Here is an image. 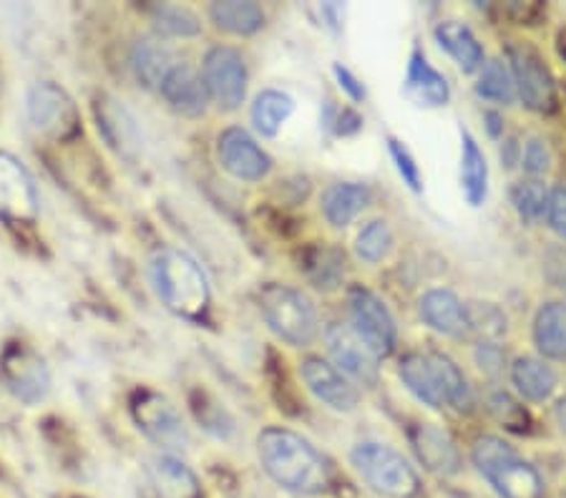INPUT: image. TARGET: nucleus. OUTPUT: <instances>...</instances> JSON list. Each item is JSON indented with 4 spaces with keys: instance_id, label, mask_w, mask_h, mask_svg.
Here are the masks:
<instances>
[{
    "instance_id": "1",
    "label": "nucleus",
    "mask_w": 566,
    "mask_h": 498,
    "mask_svg": "<svg viewBox=\"0 0 566 498\" xmlns=\"http://www.w3.org/2000/svg\"><path fill=\"white\" fill-rule=\"evenodd\" d=\"M258 458L272 481L297 496L331 491L333 474L327 458L305 436L270 425L258 436Z\"/></svg>"
},
{
    "instance_id": "2",
    "label": "nucleus",
    "mask_w": 566,
    "mask_h": 498,
    "mask_svg": "<svg viewBox=\"0 0 566 498\" xmlns=\"http://www.w3.org/2000/svg\"><path fill=\"white\" fill-rule=\"evenodd\" d=\"M151 283L169 312L189 322H205L212 307V289L205 269L185 250H159L151 257Z\"/></svg>"
},
{
    "instance_id": "3",
    "label": "nucleus",
    "mask_w": 566,
    "mask_h": 498,
    "mask_svg": "<svg viewBox=\"0 0 566 498\" xmlns=\"http://www.w3.org/2000/svg\"><path fill=\"white\" fill-rule=\"evenodd\" d=\"M471 460L499 498H546V484L538 468L501 436L473 441Z\"/></svg>"
},
{
    "instance_id": "4",
    "label": "nucleus",
    "mask_w": 566,
    "mask_h": 498,
    "mask_svg": "<svg viewBox=\"0 0 566 498\" xmlns=\"http://www.w3.org/2000/svg\"><path fill=\"white\" fill-rule=\"evenodd\" d=\"M260 312L270 332L290 348L313 346L319 335V312L303 289L270 283L260 289Z\"/></svg>"
},
{
    "instance_id": "5",
    "label": "nucleus",
    "mask_w": 566,
    "mask_h": 498,
    "mask_svg": "<svg viewBox=\"0 0 566 498\" xmlns=\"http://www.w3.org/2000/svg\"><path fill=\"white\" fill-rule=\"evenodd\" d=\"M350 466L368 484L370 491L386 498H418L423 491L421 476L408 464L403 453L388 443L360 441L350 451Z\"/></svg>"
},
{
    "instance_id": "6",
    "label": "nucleus",
    "mask_w": 566,
    "mask_h": 498,
    "mask_svg": "<svg viewBox=\"0 0 566 498\" xmlns=\"http://www.w3.org/2000/svg\"><path fill=\"white\" fill-rule=\"evenodd\" d=\"M506 66L514 81L516 98L532 114L549 116L559 108V91L549 63L544 61L542 51L526 41H511L506 45Z\"/></svg>"
},
{
    "instance_id": "7",
    "label": "nucleus",
    "mask_w": 566,
    "mask_h": 498,
    "mask_svg": "<svg viewBox=\"0 0 566 498\" xmlns=\"http://www.w3.org/2000/svg\"><path fill=\"white\" fill-rule=\"evenodd\" d=\"M25 112L33 129L51 141L66 144L81 134V114L66 88L53 81H39L25 96Z\"/></svg>"
},
{
    "instance_id": "8",
    "label": "nucleus",
    "mask_w": 566,
    "mask_h": 498,
    "mask_svg": "<svg viewBox=\"0 0 566 498\" xmlns=\"http://www.w3.org/2000/svg\"><path fill=\"white\" fill-rule=\"evenodd\" d=\"M348 312L350 328L358 338L382 360L396 352L398 346V322L390 307L380 295L365 285H353L348 289Z\"/></svg>"
},
{
    "instance_id": "9",
    "label": "nucleus",
    "mask_w": 566,
    "mask_h": 498,
    "mask_svg": "<svg viewBox=\"0 0 566 498\" xmlns=\"http://www.w3.org/2000/svg\"><path fill=\"white\" fill-rule=\"evenodd\" d=\"M132 418L154 446L167 453L185 451L189 443L187 423L179 407L167 395L154 391H139L132 398Z\"/></svg>"
},
{
    "instance_id": "10",
    "label": "nucleus",
    "mask_w": 566,
    "mask_h": 498,
    "mask_svg": "<svg viewBox=\"0 0 566 498\" xmlns=\"http://www.w3.org/2000/svg\"><path fill=\"white\" fill-rule=\"evenodd\" d=\"M202 78L209 102H214L222 112H237L248 98V63L232 45H214L207 51Z\"/></svg>"
},
{
    "instance_id": "11",
    "label": "nucleus",
    "mask_w": 566,
    "mask_h": 498,
    "mask_svg": "<svg viewBox=\"0 0 566 498\" xmlns=\"http://www.w3.org/2000/svg\"><path fill=\"white\" fill-rule=\"evenodd\" d=\"M0 385L15 401L39 405L51 393V370L29 346H11L0 358Z\"/></svg>"
},
{
    "instance_id": "12",
    "label": "nucleus",
    "mask_w": 566,
    "mask_h": 498,
    "mask_svg": "<svg viewBox=\"0 0 566 498\" xmlns=\"http://www.w3.org/2000/svg\"><path fill=\"white\" fill-rule=\"evenodd\" d=\"M41 194L35 179L13 153L0 151V220L31 224L39 220Z\"/></svg>"
},
{
    "instance_id": "13",
    "label": "nucleus",
    "mask_w": 566,
    "mask_h": 498,
    "mask_svg": "<svg viewBox=\"0 0 566 498\" xmlns=\"http://www.w3.org/2000/svg\"><path fill=\"white\" fill-rule=\"evenodd\" d=\"M325 350L333 365L343 375H348L355 385L376 388L380 383V358L353 332L350 325H327Z\"/></svg>"
},
{
    "instance_id": "14",
    "label": "nucleus",
    "mask_w": 566,
    "mask_h": 498,
    "mask_svg": "<svg viewBox=\"0 0 566 498\" xmlns=\"http://www.w3.org/2000/svg\"><path fill=\"white\" fill-rule=\"evenodd\" d=\"M300 378L317 403L335 413H355L360 407V391L331 360L310 356L300 362Z\"/></svg>"
},
{
    "instance_id": "15",
    "label": "nucleus",
    "mask_w": 566,
    "mask_h": 498,
    "mask_svg": "<svg viewBox=\"0 0 566 498\" xmlns=\"http://www.w3.org/2000/svg\"><path fill=\"white\" fill-rule=\"evenodd\" d=\"M217 159L227 174L240 181H262L272 169L270 153L242 126H230L219 134Z\"/></svg>"
},
{
    "instance_id": "16",
    "label": "nucleus",
    "mask_w": 566,
    "mask_h": 498,
    "mask_svg": "<svg viewBox=\"0 0 566 498\" xmlns=\"http://www.w3.org/2000/svg\"><path fill=\"white\" fill-rule=\"evenodd\" d=\"M410 448H413L418 464H421L428 474L438 478H453L461 474L463 458L461 451L451 438V433L436 423H416L408 431Z\"/></svg>"
},
{
    "instance_id": "17",
    "label": "nucleus",
    "mask_w": 566,
    "mask_h": 498,
    "mask_svg": "<svg viewBox=\"0 0 566 498\" xmlns=\"http://www.w3.org/2000/svg\"><path fill=\"white\" fill-rule=\"evenodd\" d=\"M159 94L171 112L187 116V119H197V116H202L209 106L205 78L195 66H189V63H177V66L169 71L167 78L161 81Z\"/></svg>"
},
{
    "instance_id": "18",
    "label": "nucleus",
    "mask_w": 566,
    "mask_h": 498,
    "mask_svg": "<svg viewBox=\"0 0 566 498\" xmlns=\"http://www.w3.org/2000/svg\"><path fill=\"white\" fill-rule=\"evenodd\" d=\"M96 121H98V134L104 136L108 147H112L118 157L124 159H136L142 151V136L136 119L132 116L129 108L118 104L112 96H102L94 104Z\"/></svg>"
},
{
    "instance_id": "19",
    "label": "nucleus",
    "mask_w": 566,
    "mask_h": 498,
    "mask_svg": "<svg viewBox=\"0 0 566 498\" xmlns=\"http://www.w3.org/2000/svg\"><path fill=\"white\" fill-rule=\"evenodd\" d=\"M403 96L418 108H441L451 102V86L441 71L428 63L426 53L416 49L408 59Z\"/></svg>"
},
{
    "instance_id": "20",
    "label": "nucleus",
    "mask_w": 566,
    "mask_h": 498,
    "mask_svg": "<svg viewBox=\"0 0 566 498\" xmlns=\"http://www.w3.org/2000/svg\"><path fill=\"white\" fill-rule=\"evenodd\" d=\"M146 474L159 498H202V484L197 474L175 453H159L149 458Z\"/></svg>"
},
{
    "instance_id": "21",
    "label": "nucleus",
    "mask_w": 566,
    "mask_h": 498,
    "mask_svg": "<svg viewBox=\"0 0 566 498\" xmlns=\"http://www.w3.org/2000/svg\"><path fill=\"white\" fill-rule=\"evenodd\" d=\"M418 312H421V320L428 328L443 335V338H463L469 332L465 328V303H461V297L453 289H428L418 303Z\"/></svg>"
},
{
    "instance_id": "22",
    "label": "nucleus",
    "mask_w": 566,
    "mask_h": 498,
    "mask_svg": "<svg viewBox=\"0 0 566 498\" xmlns=\"http://www.w3.org/2000/svg\"><path fill=\"white\" fill-rule=\"evenodd\" d=\"M373 202V192L368 184L360 181H335L319 197V212H323L325 222L335 226V230H345L353 224V220L368 210Z\"/></svg>"
},
{
    "instance_id": "23",
    "label": "nucleus",
    "mask_w": 566,
    "mask_h": 498,
    "mask_svg": "<svg viewBox=\"0 0 566 498\" xmlns=\"http://www.w3.org/2000/svg\"><path fill=\"white\" fill-rule=\"evenodd\" d=\"M509 375L522 401L528 403H546L556 393V385H559V375L549 365V360L536 356L516 358L511 362Z\"/></svg>"
},
{
    "instance_id": "24",
    "label": "nucleus",
    "mask_w": 566,
    "mask_h": 498,
    "mask_svg": "<svg viewBox=\"0 0 566 498\" xmlns=\"http://www.w3.org/2000/svg\"><path fill=\"white\" fill-rule=\"evenodd\" d=\"M400 383L406 385V391L421 401L423 405L431 407V411H443L446 398L441 391V383H438L436 368L428 352H408V356L400 358L398 365Z\"/></svg>"
},
{
    "instance_id": "25",
    "label": "nucleus",
    "mask_w": 566,
    "mask_h": 498,
    "mask_svg": "<svg viewBox=\"0 0 566 498\" xmlns=\"http://www.w3.org/2000/svg\"><path fill=\"white\" fill-rule=\"evenodd\" d=\"M433 35L438 45L449 53L463 74H476V71H481L486 56H483V45L469 25L461 21H441L436 25Z\"/></svg>"
},
{
    "instance_id": "26",
    "label": "nucleus",
    "mask_w": 566,
    "mask_h": 498,
    "mask_svg": "<svg viewBox=\"0 0 566 498\" xmlns=\"http://www.w3.org/2000/svg\"><path fill=\"white\" fill-rule=\"evenodd\" d=\"M177 66L175 53L167 43L157 35H149V39H139L132 51V68L134 76L146 88H157L161 86V81L167 78L171 68Z\"/></svg>"
},
{
    "instance_id": "27",
    "label": "nucleus",
    "mask_w": 566,
    "mask_h": 498,
    "mask_svg": "<svg viewBox=\"0 0 566 498\" xmlns=\"http://www.w3.org/2000/svg\"><path fill=\"white\" fill-rule=\"evenodd\" d=\"M461 192L473 210L489 197V161L471 131H461Z\"/></svg>"
},
{
    "instance_id": "28",
    "label": "nucleus",
    "mask_w": 566,
    "mask_h": 498,
    "mask_svg": "<svg viewBox=\"0 0 566 498\" xmlns=\"http://www.w3.org/2000/svg\"><path fill=\"white\" fill-rule=\"evenodd\" d=\"M534 346L544 360H566V303H546L534 317Z\"/></svg>"
},
{
    "instance_id": "29",
    "label": "nucleus",
    "mask_w": 566,
    "mask_h": 498,
    "mask_svg": "<svg viewBox=\"0 0 566 498\" xmlns=\"http://www.w3.org/2000/svg\"><path fill=\"white\" fill-rule=\"evenodd\" d=\"M209 15L217 29H222L232 35H254L264 29V15L260 3H252V0H217V3L209 6Z\"/></svg>"
},
{
    "instance_id": "30",
    "label": "nucleus",
    "mask_w": 566,
    "mask_h": 498,
    "mask_svg": "<svg viewBox=\"0 0 566 498\" xmlns=\"http://www.w3.org/2000/svg\"><path fill=\"white\" fill-rule=\"evenodd\" d=\"M305 277L319 293H335L345 283V252L333 244H317L305 257Z\"/></svg>"
},
{
    "instance_id": "31",
    "label": "nucleus",
    "mask_w": 566,
    "mask_h": 498,
    "mask_svg": "<svg viewBox=\"0 0 566 498\" xmlns=\"http://www.w3.org/2000/svg\"><path fill=\"white\" fill-rule=\"evenodd\" d=\"M292 114H295V98L277 88H264L252 104L254 129H258V134L268 136V139H275L282 131V126L290 121Z\"/></svg>"
},
{
    "instance_id": "32",
    "label": "nucleus",
    "mask_w": 566,
    "mask_h": 498,
    "mask_svg": "<svg viewBox=\"0 0 566 498\" xmlns=\"http://www.w3.org/2000/svg\"><path fill=\"white\" fill-rule=\"evenodd\" d=\"M431 358L438 383H441V391L446 398V407H453L459 413H471L473 411V391L465 380L463 370L459 368V362L453 358L446 356V352H428Z\"/></svg>"
},
{
    "instance_id": "33",
    "label": "nucleus",
    "mask_w": 566,
    "mask_h": 498,
    "mask_svg": "<svg viewBox=\"0 0 566 498\" xmlns=\"http://www.w3.org/2000/svg\"><path fill=\"white\" fill-rule=\"evenodd\" d=\"M146 11H149L154 29L161 35H167V39H195V35L202 33L199 15L185 6L154 3Z\"/></svg>"
},
{
    "instance_id": "34",
    "label": "nucleus",
    "mask_w": 566,
    "mask_h": 498,
    "mask_svg": "<svg viewBox=\"0 0 566 498\" xmlns=\"http://www.w3.org/2000/svg\"><path fill=\"white\" fill-rule=\"evenodd\" d=\"M465 328L481 342H499L509 332V317L496 303L471 300L465 303Z\"/></svg>"
},
{
    "instance_id": "35",
    "label": "nucleus",
    "mask_w": 566,
    "mask_h": 498,
    "mask_svg": "<svg viewBox=\"0 0 566 498\" xmlns=\"http://www.w3.org/2000/svg\"><path fill=\"white\" fill-rule=\"evenodd\" d=\"M476 96L494 106H511L516 102V88L511 81L509 66L501 59H491L481 66L476 81Z\"/></svg>"
},
{
    "instance_id": "36",
    "label": "nucleus",
    "mask_w": 566,
    "mask_h": 498,
    "mask_svg": "<svg viewBox=\"0 0 566 498\" xmlns=\"http://www.w3.org/2000/svg\"><path fill=\"white\" fill-rule=\"evenodd\" d=\"M392 244H396V234H392L390 224L386 220H373L355 237V255L368 265H380L382 259H388Z\"/></svg>"
},
{
    "instance_id": "37",
    "label": "nucleus",
    "mask_w": 566,
    "mask_h": 498,
    "mask_svg": "<svg viewBox=\"0 0 566 498\" xmlns=\"http://www.w3.org/2000/svg\"><path fill=\"white\" fill-rule=\"evenodd\" d=\"M546 197H549V189L544 187L542 179H524L511 187V204H514V212L518 220L528 226L544 220Z\"/></svg>"
},
{
    "instance_id": "38",
    "label": "nucleus",
    "mask_w": 566,
    "mask_h": 498,
    "mask_svg": "<svg viewBox=\"0 0 566 498\" xmlns=\"http://www.w3.org/2000/svg\"><path fill=\"white\" fill-rule=\"evenodd\" d=\"M486 411L491 413V418L504 425V428H509V431L526 433L528 425H532V415H528L524 403L516 401V398L506 391L489 393Z\"/></svg>"
},
{
    "instance_id": "39",
    "label": "nucleus",
    "mask_w": 566,
    "mask_h": 498,
    "mask_svg": "<svg viewBox=\"0 0 566 498\" xmlns=\"http://www.w3.org/2000/svg\"><path fill=\"white\" fill-rule=\"evenodd\" d=\"M388 151H390L392 165H396L398 177L403 179V184L410 189V192L421 194L423 192V174H421V167L416 165V159H413V153H410V149L406 147L403 141L392 139V136H390Z\"/></svg>"
},
{
    "instance_id": "40",
    "label": "nucleus",
    "mask_w": 566,
    "mask_h": 498,
    "mask_svg": "<svg viewBox=\"0 0 566 498\" xmlns=\"http://www.w3.org/2000/svg\"><path fill=\"white\" fill-rule=\"evenodd\" d=\"M522 169L526 171L528 179H544L552 169V149L542 136H532L526 141V147H522Z\"/></svg>"
},
{
    "instance_id": "41",
    "label": "nucleus",
    "mask_w": 566,
    "mask_h": 498,
    "mask_svg": "<svg viewBox=\"0 0 566 498\" xmlns=\"http://www.w3.org/2000/svg\"><path fill=\"white\" fill-rule=\"evenodd\" d=\"M473 360H476L481 373L491 380L501 378L506 368V352L499 342H479L476 350H473Z\"/></svg>"
},
{
    "instance_id": "42",
    "label": "nucleus",
    "mask_w": 566,
    "mask_h": 498,
    "mask_svg": "<svg viewBox=\"0 0 566 498\" xmlns=\"http://www.w3.org/2000/svg\"><path fill=\"white\" fill-rule=\"evenodd\" d=\"M544 220H546V224H549V230L556 234V237L566 240V187L564 184H556L549 189Z\"/></svg>"
},
{
    "instance_id": "43",
    "label": "nucleus",
    "mask_w": 566,
    "mask_h": 498,
    "mask_svg": "<svg viewBox=\"0 0 566 498\" xmlns=\"http://www.w3.org/2000/svg\"><path fill=\"white\" fill-rule=\"evenodd\" d=\"M333 74H335V78H337V84H340V88L345 91V94H348V98L350 102H355V104H360V102H365V86H363V81L353 74L350 68H345L343 63H335L333 66Z\"/></svg>"
},
{
    "instance_id": "44",
    "label": "nucleus",
    "mask_w": 566,
    "mask_h": 498,
    "mask_svg": "<svg viewBox=\"0 0 566 498\" xmlns=\"http://www.w3.org/2000/svg\"><path fill=\"white\" fill-rule=\"evenodd\" d=\"M483 119L489 121V134L494 136V139H499V136L504 134V119H501L496 112H486V116H483Z\"/></svg>"
},
{
    "instance_id": "45",
    "label": "nucleus",
    "mask_w": 566,
    "mask_h": 498,
    "mask_svg": "<svg viewBox=\"0 0 566 498\" xmlns=\"http://www.w3.org/2000/svg\"><path fill=\"white\" fill-rule=\"evenodd\" d=\"M554 421H556V425H559V431L566 436V395L559 398V401H556V405H554Z\"/></svg>"
},
{
    "instance_id": "46",
    "label": "nucleus",
    "mask_w": 566,
    "mask_h": 498,
    "mask_svg": "<svg viewBox=\"0 0 566 498\" xmlns=\"http://www.w3.org/2000/svg\"><path fill=\"white\" fill-rule=\"evenodd\" d=\"M562 56L566 59V33H562Z\"/></svg>"
}]
</instances>
